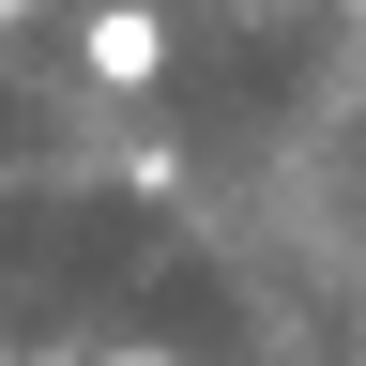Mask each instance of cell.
<instances>
[{"label": "cell", "mask_w": 366, "mask_h": 366, "mask_svg": "<svg viewBox=\"0 0 366 366\" xmlns=\"http://www.w3.org/2000/svg\"><path fill=\"white\" fill-rule=\"evenodd\" d=\"M76 61L107 76V92H153V61H168V16H137V0H107V16H76Z\"/></svg>", "instance_id": "1"}]
</instances>
